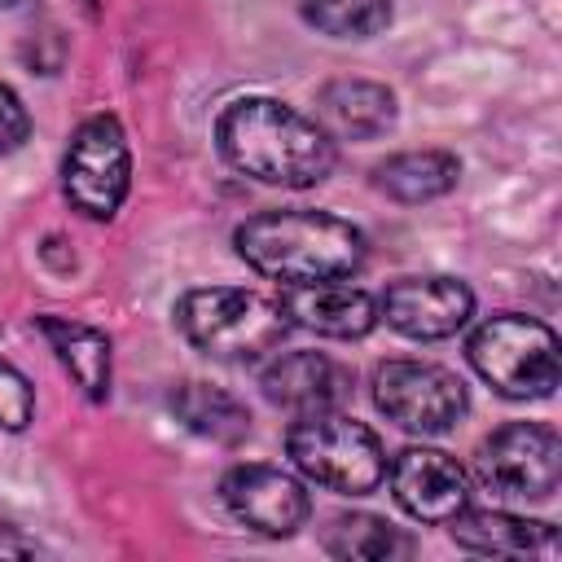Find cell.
<instances>
[{"label": "cell", "instance_id": "13", "mask_svg": "<svg viewBox=\"0 0 562 562\" xmlns=\"http://www.w3.org/2000/svg\"><path fill=\"white\" fill-rule=\"evenodd\" d=\"M277 307L285 312L290 329H307L321 338H369L378 321V299L351 281H307V285H281Z\"/></svg>", "mask_w": 562, "mask_h": 562}, {"label": "cell", "instance_id": "2", "mask_svg": "<svg viewBox=\"0 0 562 562\" xmlns=\"http://www.w3.org/2000/svg\"><path fill=\"white\" fill-rule=\"evenodd\" d=\"M237 259L281 285L307 281H351L369 259V237L360 224L316 206L255 211L233 228Z\"/></svg>", "mask_w": 562, "mask_h": 562}, {"label": "cell", "instance_id": "22", "mask_svg": "<svg viewBox=\"0 0 562 562\" xmlns=\"http://www.w3.org/2000/svg\"><path fill=\"white\" fill-rule=\"evenodd\" d=\"M26 140H31V110L9 83H0V158L18 154Z\"/></svg>", "mask_w": 562, "mask_h": 562}, {"label": "cell", "instance_id": "3", "mask_svg": "<svg viewBox=\"0 0 562 562\" xmlns=\"http://www.w3.org/2000/svg\"><path fill=\"white\" fill-rule=\"evenodd\" d=\"M176 316V329L180 338L211 356V360H224V364H255V360H268L281 338L290 334V321L285 312L246 290V285H198V290H184L171 307Z\"/></svg>", "mask_w": 562, "mask_h": 562}, {"label": "cell", "instance_id": "7", "mask_svg": "<svg viewBox=\"0 0 562 562\" xmlns=\"http://www.w3.org/2000/svg\"><path fill=\"white\" fill-rule=\"evenodd\" d=\"M369 391H373V408L391 426L422 439L448 435L470 408L465 382L435 360H408V356L382 360L369 378Z\"/></svg>", "mask_w": 562, "mask_h": 562}, {"label": "cell", "instance_id": "19", "mask_svg": "<svg viewBox=\"0 0 562 562\" xmlns=\"http://www.w3.org/2000/svg\"><path fill=\"white\" fill-rule=\"evenodd\" d=\"M321 549L342 562H391L413 553V536L382 514H338L321 531Z\"/></svg>", "mask_w": 562, "mask_h": 562}, {"label": "cell", "instance_id": "14", "mask_svg": "<svg viewBox=\"0 0 562 562\" xmlns=\"http://www.w3.org/2000/svg\"><path fill=\"white\" fill-rule=\"evenodd\" d=\"M35 329L48 342L61 373L79 386V395L88 404H105L110 382H114V338L101 325H88V321L61 316V312H40Z\"/></svg>", "mask_w": 562, "mask_h": 562}, {"label": "cell", "instance_id": "24", "mask_svg": "<svg viewBox=\"0 0 562 562\" xmlns=\"http://www.w3.org/2000/svg\"><path fill=\"white\" fill-rule=\"evenodd\" d=\"M9 4H18V0H0V9H9Z\"/></svg>", "mask_w": 562, "mask_h": 562}, {"label": "cell", "instance_id": "17", "mask_svg": "<svg viewBox=\"0 0 562 562\" xmlns=\"http://www.w3.org/2000/svg\"><path fill=\"white\" fill-rule=\"evenodd\" d=\"M457 180H461V158L452 149H400L373 162L369 171V184L400 206L439 202L457 189Z\"/></svg>", "mask_w": 562, "mask_h": 562}, {"label": "cell", "instance_id": "21", "mask_svg": "<svg viewBox=\"0 0 562 562\" xmlns=\"http://www.w3.org/2000/svg\"><path fill=\"white\" fill-rule=\"evenodd\" d=\"M31 422H35V386L18 364L0 360V430L22 435Z\"/></svg>", "mask_w": 562, "mask_h": 562}, {"label": "cell", "instance_id": "15", "mask_svg": "<svg viewBox=\"0 0 562 562\" xmlns=\"http://www.w3.org/2000/svg\"><path fill=\"white\" fill-rule=\"evenodd\" d=\"M452 544L479 558H553L558 527L544 518H527L514 509H461L443 522Z\"/></svg>", "mask_w": 562, "mask_h": 562}, {"label": "cell", "instance_id": "1", "mask_svg": "<svg viewBox=\"0 0 562 562\" xmlns=\"http://www.w3.org/2000/svg\"><path fill=\"white\" fill-rule=\"evenodd\" d=\"M215 149L237 176L272 189H316L338 167V140L268 92L233 97L215 114Z\"/></svg>", "mask_w": 562, "mask_h": 562}, {"label": "cell", "instance_id": "5", "mask_svg": "<svg viewBox=\"0 0 562 562\" xmlns=\"http://www.w3.org/2000/svg\"><path fill=\"white\" fill-rule=\"evenodd\" d=\"M285 457L303 483L338 496H369L386 483V448L378 430L338 408L294 417L285 430Z\"/></svg>", "mask_w": 562, "mask_h": 562}, {"label": "cell", "instance_id": "11", "mask_svg": "<svg viewBox=\"0 0 562 562\" xmlns=\"http://www.w3.org/2000/svg\"><path fill=\"white\" fill-rule=\"evenodd\" d=\"M386 483H391L395 505L413 522H426V527H443L470 505V470L443 448L413 443L395 452L386 465Z\"/></svg>", "mask_w": 562, "mask_h": 562}, {"label": "cell", "instance_id": "23", "mask_svg": "<svg viewBox=\"0 0 562 562\" xmlns=\"http://www.w3.org/2000/svg\"><path fill=\"white\" fill-rule=\"evenodd\" d=\"M40 553H44L40 540H31V536H22L18 527L0 522V558H40Z\"/></svg>", "mask_w": 562, "mask_h": 562}, {"label": "cell", "instance_id": "4", "mask_svg": "<svg viewBox=\"0 0 562 562\" xmlns=\"http://www.w3.org/2000/svg\"><path fill=\"white\" fill-rule=\"evenodd\" d=\"M465 360L501 400L518 404L549 400L562 382V342L553 325L522 312L483 316L465 338Z\"/></svg>", "mask_w": 562, "mask_h": 562}, {"label": "cell", "instance_id": "8", "mask_svg": "<svg viewBox=\"0 0 562 562\" xmlns=\"http://www.w3.org/2000/svg\"><path fill=\"white\" fill-rule=\"evenodd\" d=\"M474 479L501 501H549L562 483V435L549 422H505L479 443Z\"/></svg>", "mask_w": 562, "mask_h": 562}, {"label": "cell", "instance_id": "20", "mask_svg": "<svg viewBox=\"0 0 562 562\" xmlns=\"http://www.w3.org/2000/svg\"><path fill=\"white\" fill-rule=\"evenodd\" d=\"M299 18L329 40H373L391 26V0H299Z\"/></svg>", "mask_w": 562, "mask_h": 562}, {"label": "cell", "instance_id": "16", "mask_svg": "<svg viewBox=\"0 0 562 562\" xmlns=\"http://www.w3.org/2000/svg\"><path fill=\"white\" fill-rule=\"evenodd\" d=\"M334 140H378L395 127L400 105L395 92L378 79H329L316 88V114H312Z\"/></svg>", "mask_w": 562, "mask_h": 562}, {"label": "cell", "instance_id": "6", "mask_svg": "<svg viewBox=\"0 0 562 562\" xmlns=\"http://www.w3.org/2000/svg\"><path fill=\"white\" fill-rule=\"evenodd\" d=\"M132 193V145L114 114H88L61 154V198L83 220H114Z\"/></svg>", "mask_w": 562, "mask_h": 562}, {"label": "cell", "instance_id": "12", "mask_svg": "<svg viewBox=\"0 0 562 562\" xmlns=\"http://www.w3.org/2000/svg\"><path fill=\"white\" fill-rule=\"evenodd\" d=\"M259 391L272 408L290 417H312L342 408V400L351 395V373L325 351H272L259 373Z\"/></svg>", "mask_w": 562, "mask_h": 562}, {"label": "cell", "instance_id": "18", "mask_svg": "<svg viewBox=\"0 0 562 562\" xmlns=\"http://www.w3.org/2000/svg\"><path fill=\"white\" fill-rule=\"evenodd\" d=\"M167 408H171V417L189 435L211 439V443H224V448H233V443H241L250 435V408L233 391L211 386V382H198V378L176 382L171 395H167Z\"/></svg>", "mask_w": 562, "mask_h": 562}, {"label": "cell", "instance_id": "10", "mask_svg": "<svg viewBox=\"0 0 562 562\" xmlns=\"http://www.w3.org/2000/svg\"><path fill=\"white\" fill-rule=\"evenodd\" d=\"M378 321L413 342H443L474 321V290L461 277H400L378 294Z\"/></svg>", "mask_w": 562, "mask_h": 562}, {"label": "cell", "instance_id": "9", "mask_svg": "<svg viewBox=\"0 0 562 562\" xmlns=\"http://www.w3.org/2000/svg\"><path fill=\"white\" fill-rule=\"evenodd\" d=\"M224 509L263 540H290L312 518V492L299 474L268 461H237L220 479Z\"/></svg>", "mask_w": 562, "mask_h": 562}]
</instances>
